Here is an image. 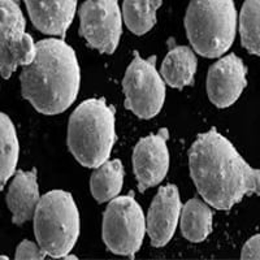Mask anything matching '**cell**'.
Masks as SVG:
<instances>
[{
    "label": "cell",
    "mask_w": 260,
    "mask_h": 260,
    "mask_svg": "<svg viewBox=\"0 0 260 260\" xmlns=\"http://www.w3.org/2000/svg\"><path fill=\"white\" fill-rule=\"evenodd\" d=\"M46 252L42 250V247L37 243L31 242V241H22L18 245L17 250H16V259H34V260H42L45 259Z\"/></svg>",
    "instance_id": "cell-21"
},
{
    "label": "cell",
    "mask_w": 260,
    "mask_h": 260,
    "mask_svg": "<svg viewBox=\"0 0 260 260\" xmlns=\"http://www.w3.org/2000/svg\"><path fill=\"white\" fill-rule=\"evenodd\" d=\"M34 234L46 255L64 257L80 237V212L73 197L52 190L39 199L34 212Z\"/></svg>",
    "instance_id": "cell-5"
},
{
    "label": "cell",
    "mask_w": 260,
    "mask_h": 260,
    "mask_svg": "<svg viewBox=\"0 0 260 260\" xmlns=\"http://www.w3.org/2000/svg\"><path fill=\"white\" fill-rule=\"evenodd\" d=\"M242 259H260V234L252 237L242 248Z\"/></svg>",
    "instance_id": "cell-22"
},
{
    "label": "cell",
    "mask_w": 260,
    "mask_h": 260,
    "mask_svg": "<svg viewBox=\"0 0 260 260\" xmlns=\"http://www.w3.org/2000/svg\"><path fill=\"white\" fill-rule=\"evenodd\" d=\"M181 215L178 189L175 185L162 186L148 208L146 231L152 246H166L175 234Z\"/></svg>",
    "instance_id": "cell-12"
},
{
    "label": "cell",
    "mask_w": 260,
    "mask_h": 260,
    "mask_svg": "<svg viewBox=\"0 0 260 260\" xmlns=\"http://www.w3.org/2000/svg\"><path fill=\"white\" fill-rule=\"evenodd\" d=\"M80 36L90 47L113 53L122 32L117 0H86L80 8Z\"/></svg>",
    "instance_id": "cell-9"
},
{
    "label": "cell",
    "mask_w": 260,
    "mask_h": 260,
    "mask_svg": "<svg viewBox=\"0 0 260 260\" xmlns=\"http://www.w3.org/2000/svg\"><path fill=\"white\" fill-rule=\"evenodd\" d=\"M198 60L187 46H177L167 53L161 64V76L167 83L176 89L194 83Z\"/></svg>",
    "instance_id": "cell-15"
},
{
    "label": "cell",
    "mask_w": 260,
    "mask_h": 260,
    "mask_svg": "<svg viewBox=\"0 0 260 260\" xmlns=\"http://www.w3.org/2000/svg\"><path fill=\"white\" fill-rule=\"evenodd\" d=\"M81 72L73 48L62 39L48 38L36 45V56L21 73V90L38 112L57 115L74 103Z\"/></svg>",
    "instance_id": "cell-2"
},
{
    "label": "cell",
    "mask_w": 260,
    "mask_h": 260,
    "mask_svg": "<svg viewBox=\"0 0 260 260\" xmlns=\"http://www.w3.org/2000/svg\"><path fill=\"white\" fill-rule=\"evenodd\" d=\"M25 26L17 0H0V73L4 78L36 56V45Z\"/></svg>",
    "instance_id": "cell-8"
},
{
    "label": "cell",
    "mask_w": 260,
    "mask_h": 260,
    "mask_svg": "<svg viewBox=\"0 0 260 260\" xmlns=\"http://www.w3.org/2000/svg\"><path fill=\"white\" fill-rule=\"evenodd\" d=\"M245 64L232 53L217 60L208 71L207 92L210 101L219 108L232 106L247 85Z\"/></svg>",
    "instance_id": "cell-11"
},
{
    "label": "cell",
    "mask_w": 260,
    "mask_h": 260,
    "mask_svg": "<svg viewBox=\"0 0 260 260\" xmlns=\"http://www.w3.org/2000/svg\"><path fill=\"white\" fill-rule=\"evenodd\" d=\"M124 166L120 160H107L95 168L90 178V190L98 203L112 201L122 189Z\"/></svg>",
    "instance_id": "cell-17"
},
{
    "label": "cell",
    "mask_w": 260,
    "mask_h": 260,
    "mask_svg": "<svg viewBox=\"0 0 260 260\" xmlns=\"http://www.w3.org/2000/svg\"><path fill=\"white\" fill-rule=\"evenodd\" d=\"M0 259H7L6 256H0Z\"/></svg>",
    "instance_id": "cell-23"
},
{
    "label": "cell",
    "mask_w": 260,
    "mask_h": 260,
    "mask_svg": "<svg viewBox=\"0 0 260 260\" xmlns=\"http://www.w3.org/2000/svg\"><path fill=\"white\" fill-rule=\"evenodd\" d=\"M122 87L125 107L141 118H152L166 101V83L156 69V57L142 59L138 53L127 67Z\"/></svg>",
    "instance_id": "cell-7"
},
{
    "label": "cell",
    "mask_w": 260,
    "mask_h": 260,
    "mask_svg": "<svg viewBox=\"0 0 260 260\" xmlns=\"http://www.w3.org/2000/svg\"><path fill=\"white\" fill-rule=\"evenodd\" d=\"M187 38L199 55H224L236 38L237 11L233 0H191L185 16Z\"/></svg>",
    "instance_id": "cell-4"
},
{
    "label": "cell",
    "mask_w": 260,
    "mask_h": 260,
    "mask_svg": "<svg viewBox=\"0 0 260 260\" xmlns=\"http://www.w3.org/2000/svg\"><path fill=\"white\" fill-rule=\"evenodd\" d=\"M167 139V129H160L159 133L141 139L134 147L133 168L141 192L159 185L168 173L169 151Z\"/></svg>",
    "instance_id": "cell-10"
},
{
    "label": "cell",
    "mask_w": 260,
    "mask_h": 260,
    "mask_svg": "<svg viewBox=\"0 0 260 260\" xmlns=\"http://www.w3.org/2000/svg\"><path fill=\"white\" fill-rule=\"evenodd\" d=\"M189 166L199 194L216 210H231L246 195H260V169L248 166L216 129L195 139Z\"/></svg>",
    "instance_id": "cell-1"
},
{
    "label": "cell",
    "mask_w": 260,
    "mask_h": 260,
    "mask_svg": "<svg viewBox=\"0 0 260 260\" xmlns=\"http://www.w3.org/2000/svg\"><path fill=\"white\" fill-rule=\"evenodd\" d=\"M162 0H124L122 16L127 29L137 36H143L156 24V11Z\"/></svg>",
    "instance_id": "cell-19"
},
{
    "label": "cell",
    "mask_w": 260,
    "mask_h": 260,
    "mask_svg": "<svg viewBox=\"0 0 260 260\" xmlns=\"http://www.w3.org/2000/svg\"><path fill=\"white\" fill-rule=\"evenodd\" d=\"M116 141L115 110L106 99H89L69 118L68 147L80 164L96 168L108 160Z\"/></svg>",
    "instance_id": "cell-3"
},
{
    "label": "cell",
    "mask_w": 260,
    "mask_h": 260,
    "mask_svg": "<svg viewBox=\"0 0 260 260\" xmlns=\"http://www.w3.org/2000/svg\"><path fill=\"white\" fill-rule=\"evenodd\" d=\"M241 41L246 50L260 56V0H246L240 15Z\"/></svg>",
    "instance_id": "cell-20"
},
{
    "label": "cell",
    "mask_w": 260,
    "mask_h": 260,
    "mask_svg": "<svg viewBox=\"0 0 260 260\" xmlns=\"http://www.w3.org/2000/svg\"><path fill=\"white\" fill-rule=\"evenodd\" d=\"M32 25L48 36L64 38L74 18L77 0H25Z\"/></svg>",
    "instance_id": "cell-13"
},
{
    "label": "cell",
    "mask_w": 260,
    "mask_h": 260,
    "mask_svg": "<svg viewBox=\"0 0 260 260\" xmlns=\"http://www.w3.org/2000/svg\"><path fill=\"white\" fill-rule=\"evenodd\" d=\"M39 187L37 171H18L7 192V204L12 212V221L22 225L34 216L39 203Z\"/></svg>",
    "instance_id": "cell-14"
},
{
    "label": "cell",
    "mask_w": 260,
    "mask_h": 260,
    "mask_svg": "<svg viewBox=\"0 0 260 260\" xmlns=\"http://www.w3.org/2000/svg\"><path fill=\"white\" fill-rule=\"evenodd\" d=\"M180 224L182 236L186 240L202 242L212 232V211L199 199H190L181 210Z\"/></svg>",
    "instance_id": "cell-16"
},
{
    "label": "cell",
    "mask_w": 260,
    "mask_h": 260,
    "mask_svg": "<svg viewBox=\"0 0 260 260\" xmlns=\"http://www.w3.org/2000/svg\"><path fill=\"white\" fill-rule=\"evenodd\" d=\"M146 233V219L133 195L116 197L103 216V241L111 252L133 257Z\"/></svg>",
    "instance_id": "cell-6"
},
{
    "label": "cell",
    "mask_w": 260,
    "mask_h": 260,
    "mask_svg": "<svg viewBox=\"0 0 260 260\" xmlns=\"http://www.w3.org/2000/svg\"><path fill=\"white\" fill-rule=\"evenodd\" d=\"M18 152L20 146L15 125L6 113L0 112V190L15 173Z\"/></svg>",
    "instance_id": "cell-18"
}]
</instances>
